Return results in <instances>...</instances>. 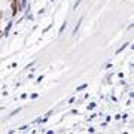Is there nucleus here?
Returning a JSON list of instances; mask_svg holds the SVG:
<instances>
[{
	"mask_svg": "<svg viewBox=\"0 0 134 134\" xmlns=\"http://www.w3.org/2000/svg\"><path fill=\"white\" fill-rule=\"evenodd\" d=\"M17 11H18V9H17V0H13L12 2V13L13 15L17 13Z\"/></svg>",
	"mask_w": 134,
	"mask_h": 134,
	"instance_id": "f257e3e1",
	"label": "nucleus"
}]
</instances>
